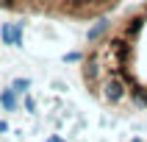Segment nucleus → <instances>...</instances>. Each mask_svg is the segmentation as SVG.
Listing matches in <instances>:
<instances>
[{
	"label": "nucleus",
	"instance_id": "f257e3e1",
	"mask_svg": "<svg viewBox=\"0 0 147 142\" xmlns=\"http://www.w3.org/2000/svg\"><path fill=\"white\" fill-rule=\"evenodd\" d=\"M81 78L94 100L125 114H147V0L92 33Z\"/></svg>",
	"mask_w": 147,
	"mask_h": 142
},
{
	"label": "nucleus",
	"instance_id": "f03ea898",
	"mask_svg": "<svg viewBox=\"0 0 147 142\" xmlns=\"http://www.w3.org/2000/svg\"><path fill=\"white\" fill-rule=\"evenodd\" d=\"M122 3L125 0H0V8L17 14L67 20V22H92Z\"/></svg>",
	"mask_w": 147,
	"mask_h": 142
},
{
	"label": "nucleus",
	"instance_id": "7ed1b4c3",
	"mask_svg": "<svg viewBox=\"0 0 147 142\" xmlns=\"http://www.w3.org/2000/svg\"><path fill=\"white\" fill-rule=\"evenodd\" d=\"M3 39H6V45H22V25L20 22L3 25Z\"/></svg>",
	"mask_w": 147,
	"mask_h": 142
},
{
	"label": "nucleus",
	"instance_id": "20e7f679",
	"mask_svg": "<svg viewBox=\"0 0 147 142\" xmlns=\"http://www.w3.org/2000/svg\"><path fill=\"white\" fill-rule=\"evenodd\" d=\"M0 103H3L8 111H14V109H17V100H14V95H11V89H6L3 95H0Z\"/></svg>",
	"mask_w": 147,
	"mask_h": 142
},
{
	"label": "nucleus",
	"instance_id": "39448f33",
	"mask_svg": "<svg viewBox=\"0 0 147 142\" xmlns=\"http://www.w3.org/2000/svg\"><path fill=\"white\" fill-rule=\"evenodd\" d=\"M28 89V81H14V92H25Z\"/></svg>",
	"mask_w": 147,
	"mask_h": 142
}]
</instances>
